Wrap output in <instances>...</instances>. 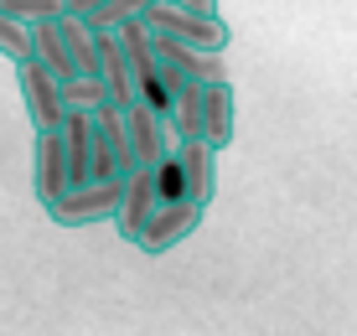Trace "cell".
I'll list each match as a JSON object with an SVG mask.
<instances>
[{
    "label": "cell",
    "mask_w": 357,
    "mask_h": 336,
    "mask_svg": "<svg viewBox=\"0 0 357 336\" xmlns=\"http://www.w3.org/2000/svg\"><path fill=\"white\" fill-rule=\"evenodd\" d=\"M57 31H63V42H68L73 68L78 72H98V31H93V21L63 10V16H57Z\"/></svg>",
    "instance_id": "cell-13"
},
{
    "label": "cell",
    "mask_w": 357,
    "mask_h": 336,
    "mask_svg": "<svg viewBox=\"0 0 357 336\" xmlns=\"http://www.w3.org/2000/svg\"><path fill=\"white\" fill-rule=\"evenodd\" d=\"M151 181H155V197H161V202H192V197H187V171H181L176 151H166L151 166Z\"/></svg>",
    "instance_id": "cell-15"
},
{
    "label": "cell",
    "mask_w": 357,
    "mask_h": 336,
    "mask_svg": "<svg viewBox=\"0 0 357 336\" xmlns=\"http://www.w3.org/2000/svg\"><path fill=\"white\" fill-rule=\"evenodd\" d=\"M176 6H192V10H218V0H176Z\"/></svg>",
    "instance_id": "cell-20"
},
{
    "label": "cell",
    "mask_w": 357,
    "mask_h": 336,
    "mask_svg": "<svg viewBox=\"0 0 357 336\" xmlns=\"http://www.w3.org/2000/svg\"><path fill=\"white\" fill-rule=\"evenodd\" d=\"M140 21L151 26V36H171V42L202 47V52H228L233 42L223 10H192V6H176V0H155Z\"/></svg>",
    "instance_id": "cell-1"
},
{
    "label": "cell",
    "mask_w": 357,
    "mask_h": 336,
    "mask_svg": "<svg viewBox=\"0 0 357 336\" xmlns=\"http://www.w3.org/2000/svg\"><path fill=\"white\" fill-rule=\"evenodd\" d=\"M119 192H125V176H93L83 186H68V192L47 207V217H52L57 228H93V222L114 217Z\"/></svg>",
    "instance_id": "cell-2"
},
{
    "label": "cell",
    "mask_w": 357,
    "mask_h": 336,
    "mask_svg": "<svg viewBox=\"0 0 357 336\" xmlns=\"http://www.w3.org/2000/svg\"><path fill=\"white\" fill-rule=\"evenodd\" d=\"M155 57H161V68H171V72H187V78H197V83H218V78H228V62H223V52L181 47V42H171V36H155Z\"/></svg>",
    "instance_id": "cell-11"
},
{
    "label": "cell",
    "mask_w": 357,
    "mask_h": 336,
    "mask_svg": "<svg viewBox=\"0 0 357 336\" xmlns=\"http://www.w3.org/2000/svg\"><path fill=\"white\" fill-rule=\"evenodd\" d=\"M0 57L6 62H26L31 57V26L16 21V16H6V10H0Z\"/></svg>",
    "instance_id": "cell-17"
},
{
    "label": "cell",
    "mask_w": 357,
    "mask_h": 336,
    "mask_svg": "<svg viewBox=\"0 0 357 336\" xmlns=\"http://www.w3.org/2000/svg\"><path fill=\"white\" fill-rule=\"evenodd\" d=\"M0 10L16 16V21H26V26H36V21L63 16V0H0Z\"/></svg>",
    "instance_id": "cell-19"
},
{
    "label": "cell",
    "mask_w": 357,
    "mask_h": 336,
    "mask_svg": "<svg viewBox=\"0 0 357 336\" xmlns=\"http://www.w3.org/2000/svg\"><path fill=\"white\" fill-rule=\"evenodd\" d=\"M16 89H21V104H26V114L36 130H57V124L68 119V104H63V78H57L52 68H42L36 57L16 62Z\"/></svg>",
    "instance_id": "cell-3"
},
{
    "label": "cell",
    "mask_w": 357,
    "mask_h": 336,
    "mask_svg": "<svg viewBox=\"0 0 357 336\" xmlns=\"http://www.w3.org/2000/svg\"><path fill=\"white\" fill-rule=\"evenodd\" d=\"M233 130H238V98H233V83L218 78V83H202V135L213 151H228L233 145Z\"/></svg>",
    "instance_id": "cell-6"
},
{
    "label": "cell",
    "mask_w": 357,
    "mask_h": 336,
    "mask_svg": "<svg viewBox=\"0 0 357 336\" xmlns=\"http://www.w3.org/2000/svg\"><path fill=\"white\" fill-rule=\"evenodd\" d=\"M104 98H109V93H104V83H98V72H73V78H63V104H68V109L93 114Z\"/></svg>",
    "instance_id": "cell-16"
},
{
    "label": "cell",
    "mask_w": 357,
    "mask_h": 336,
    "mask_svg": "<svg viewBox=\"0 0 357 336\" xmlns=\"http://www.w3.org/2000/svg\"><path fill=\"white\" fill-rule=\"evenodd\" d=\"M171 151H176L181 171H187V197L197 207H207L213 192H218V151L207 140H176Z\"/></svg>",
    "instance_id": "cell-10"
},
{
    "label": "cell",
    "mask_w": 357,
    "mask_h": 336,
    "mask_svg": "<svg viewBox=\"0 0 357 336\" xmlns=\"http://www.w3.org/2000/svg\"><path fill=\"white\" fill-rule=\"evenodd\" d=\"M202 213L207 207H197V202H161L151 213V222L140 228L135 248H140V254H171L181 238H192V233L202 228Z\"/></svg>",
    "instance_id": "cell-4"
},
{
    "label": "cell",
    "mask_w": 357,
    "mask_h": 336,
    "mask_svg": "<svg viewBox=\"0 0 357 336\" xmlns=\"http://www.w3.org/2000/svg\"><path fill=\"white\" fill-rule=\"evenodd\" d=\"M93 31H98V83H104L109 104H135V72L119 31L114 26H93Z\"/></svg>",
    "instance_id": "cell-8"
},
{
    "label": "cell",
    "mask_w": 357,
    "mask_h": 336,
    "mask_svg": "<svg viewBox=\"0 0 357 336\" xmlns=\"http://www.w3.org/2000/svg\"><path fill=\"white\" fill-rule=\"evenodd\" d=\"M151 6H155V0H104L89 21H93V26H125V21H140Z\"/></svg>",
    "instance_id": "cell-18"
},
{
    "label": "cell",
    "mask_w": 357,
    "mask_h": 336,
    "mask_svg": "<svg viewBox=\"0 0 357 336\" xmlns=\"http://www.w3.org/2000/svg\"><path fill=\"white\" fill-rule=\"evenodd\" d=\"M36 202L52 207L68 192V155H63V135L57 130H36Z\"/></svg>",
    "instance_id": "cell-9"
},
{
    "label": "cell",
    "mask_w": 357,
    "mask_h": 336,
    "mask_svg": "<svg viewBox=\"0 0 357 336\" xmlns=\"http://www.w3.org/2000/svg\"><path fill=\"white\" fill-rule=\"evenodd\" d=\"M93 135H98V145L109 151V160H114V171L119 176H130L135 171V151H130V114H125V104H98L93 109Z\"/></svg>",
    "instance_id": "cell-12"
},
{
    "label": "cell",
    "mask_w": 357,
    "mask_h": 336,
    "mask_svg": "<svg viewBox=\"0 0 357 336\" xmlns=\"http://www.w3.org/2000/svg\"><path fill=\"white\" fill-rule=\"evenodd\" d=\"M125 114H130V151H135V166H155V160L176 145L171 119L155 114V109H145V104H125Z\"/></svg>",
    "instance_id": "cell-7"
},
{
    "label": "cell",
    "mask_w": 357,
    "mask_h": 336,
    "mask_svg": "<svg viewBox=\"0 0 357 336\" xmlns=\"http://www.w3.org/2000/svg\"><path fill=\"white\" fill-rule=\"evenodd\" d=\"M161 207V197H155V181H151V166H135L125 176V192H119V207H114V228L119 238L135 243L140 238V228L151 222V213Z\"/></svg>",
    "instance_id": "cell-5"
},
{
    "label": "cell",
    "mask_w": 357,
    "mask_h": 336,
    "mask_svg": "<svg viewBox=\"0 0 357 336\" xmlns=\"http://www.w3.org/2000/svg\"><path fill=\"white\" fill-rule=\"evenodd\" d=\"M31 57L42 62V68H52L57 78H73V57H68V42H63V31H57V16L52 21H36L31 26Z\"/></svg>",
    "instance_id": "cell-14"
}]
</instances>
